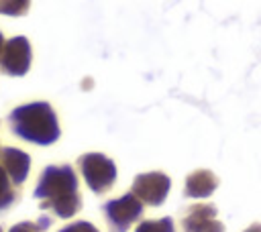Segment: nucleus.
I'll list each match as a JSON object with an SVG mask.
<instances>
[{
  "mask_svg": "<svg viewBox=\"0 0 261 232\" xmlns=\"http://www.w3.org/2000/svg\"><path fill=\"white\" fill-rule=\"evenodd\" d=\"M59 232H98V230L90 222H75V224H71V226H67Z\"/></svg>",
  "mask_w": 261,
  "mask_h": 232,
  "instance_id": "obj_13",
  "label": "nucleus"
},
{
  "mask_svg": "<svg viewBox=\"0 0 261 232\" xmlns=\"http://www.w3.org/2000/svg\"><path fill=\"white\" fill-rule=\"evenodd\" d=\"M135 232H173V224L169 218L163 220H147Z\"/></svg>",
  "mask_w": 261,
  "mask_h": 232,
  "instance_id": "obj_11",
  "label": "nucleus"
},
{
  "mask_svg": "<svg viewBox=\"0 0 261 232\" xmlns=\"http://www.w3.org/2000/svg\"><path fill=\"white\" fill-rule=\"evenodd\" d=\"M2 49H4V37H2V33H0V55H2Z\"/></svg>",
  "mask_w": 261,
  "mask_h": 232,
  "instance_id": "obj_16",
  "label": "nucleus"
},
{
  "mask_svg": "<svg viewBox=\"0 0 261 232\" xmlns=\"http://www.w3.org/2000/svg\"><path fill=\"white\" fill-rule=\"evenodd\" d=\"M31 0H0V14L6 16H20L29 10Z\"/></svg>",
  "mask_w": 261,
  "mask_h": 232,
  "instance_id": "obj_10",
  "label": "nucleus"
},
{
  "mask_svg": "<svg viewBox=\"0 0 261 232\" xmlns=\"http://www.w3.org/2000/svg\"><path fill=\"white\" fill-rule=\"evenodd\" d=\"M80 167H82V173H84V179L86 183L94 189V191H106L114 177H116V169H114V163L104 157V155H98V153H88L80 159Z\"/></svg>",
  "mask_w": 261,
  "mask_h": 232,
  "instance_id": "obj_3",
  "label": "nucleus"
},
{
  "mask_svg": "<svg viewBox=\"0 0 261 232\" xmlns=\"http://www.w3.org/2000/svg\"><path fill=\"white\" fill-rule=\"evenodd\" d=\"M12 191H10V185H8V175H6V169L0 167V210L10 206L12 201Z\"/></svg>",
  "mask_w": 261,
  "mask_h": 232,
  "instance_id": "obj_12",
  "label": "nucleus"
},
{
  "mask_svg": "<svg viewBox=\"0 0 261 232\" xmlns=\"http://www.w3.org/2000/svg\"><path fill=\"white\" fill-rule=\"evenodd\" d=\"M75 187H77V181L69 167H47L35 189V197L49 199L57 216L69 218L80 208Z\"/></svg>",
  "mask_w": 261,
  "mask_h": 232,
  "instance_id": "obj_2",
  "label": "nucleus"
},
{
  "mask_svg": "<svg viewBox=\"0 0 261 232\" xmlns=\"http://www.w3.org/2000/svg\"><path fill=\"white\" fill-rule=\"evenodd\" d=\"M247 232H261V226H251Z\"/></svg>",
  "mask_w": 261,
  "mask_h": 232,
  "instance_id": "obj_15",
  "label": "nucleus"
},
{
  "mask_svg": "<svg viewBox=\"0 0 261 232\" xmlns=\"http://www.w3.org/2000/svg\"><path fill=\"white\" fill-rule=\"evenodd\" d=\"M106 212H108L110 222L118 230H124L133 220H137L141 216V201L135 195H124L120 199L110 201L106 206Z\"/></svg>",
  "mask_w": 261,
  "mask_h": 232,
  "instance_id": "obj_6",
  "label": "nucleus"
},
{
  "mask_svg": "<svg viewBox=\"0 0 261 232\" xmlns=\"http://www.w3.org/2000/svg\"><path fill=\"white\" fill-rule=\"evenodd\" d=\"M214 208L210 206H198L192 210V214L186 218V230L188 232H222V224L214 218Z\"/></svg>",
  "mask_w": 261,
  "mask_h": 232,
  "instance_id": "obj_8",
  "label": "nucleus"
},
{
  "mask_svg": "<svg viewBox=\"0 0 261 232\" xmlns=\"http://www.w3.org/2000/svg\"><path fill=\"white\" fill-rule=\"evenodd\" d=\"M214 187H216V179H214L212 173H208V171H196V173H192L188 177L186 191H188L190 197H206Z\"/></svg>",
  "mask_w": 261,
  "mask_h": 232,
  "instance_id": "obj_9",
  "label": "nucleus"
},
{
  "mask_svg": "<svg viewBox=\"0 0 261 232\" xmlns=\"http://www.w3.org/2000/svg\"><path fill=\"white\" fill-rule=\"evenodd\" d=\"M0 232H2V228H0Z\"/></svg>",
  "mask_w": 261,
  "mask_h": 232,
  "instance_id": "obj_17",
  "label": "nucleus"
},
{
  "mask_svg": "<svg viewBox=\"0 0 261 232\" xmlns=\"http://www.w3.org/2000/svg\"><path fill=\"white\" fill-rule=\"evenodd\" d=\"M31 59L33 51L27 37H12L8 43H4L0 63L8 75H24L31 67Z\"/></svg>",
  "mask_w": 261,
  "mask_h": 232,
  "instance_id": "obj_4",
  "label": "nucleus"
},
{
  "mask_svg": "<svg viewBox=\"0 0 261 232\" xmlns=\"http://www.w3.org/2000/svg\"><path fill=\"white\" fill-rule=\"evenodd\" d=\"M135 193L147 204H161L169 189V179L161 173H145L135 179Z\"/></svg>",
  "mask_w": 261,
  "mask_h": 232,
  "instance_id": "obj_5",
  "label": "nucleus"
},
{
  "mask_svg": "<svg viewBox=\"0 0 261 232\" xmlns=\"http://www.w3.org/2000/svg\"><path fill=\"white\" fill-rule=\"evenodd\" d=\"M2 157H4V169L10 175V179L14 183H22L29 175V169H31V157L24 151L14 149V147L4 149Z\"/></svg>",
  "mask_w": 261,
  "mask_h": 232,
  "instance_id": "obj_7",
  "label": "nucleus"
},
{
  "mask_svg": "<svg viewBox=\"0 0 261 232\" xmlns=\"http://www.w3.org/2000/svg\"><path fill=\"white\" fill-rule=\"evenodd\" d=\"M12 132L35 144H51L59 138V124L47 102H31L10 112Z\"/></svg>",
  "mask_w": 261,
  "mask_h": 232,
  "instance_id": "obj_1",
  "label": "nucleus"
},
{
  "mask_svg": "<svg viewBox=\"0 0 261 232\" xmlns=\"http://www.w3.org/2000/svg\"><path fill=\"white\" fill-rule=\"evenodd\" d=\"M10 232H35V228L31 224H18V226H12Z\"/></svg>",
  "mask_w": 261,
  "mask_h": 232,
  "instance_id": "obj_14",
  "label": "nucleus"
}]
</instances>
